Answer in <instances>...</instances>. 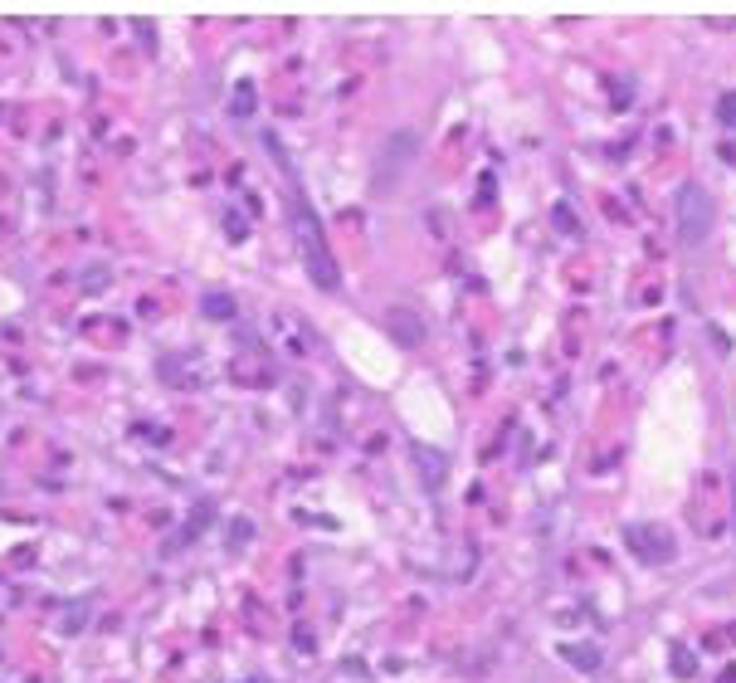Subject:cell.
<instances>
[{"instance_id": "cell-1", "label": "cell", "mask_w": 736, "mask_h": 683, "mask_svg": "<svg viewBox=\"0 0 736 683\" xmlns=\"http://www.w3.org/2000/svg\"><path fill=\"white\" fill-rule=\"evenodd\" d=\"M293 235H298V254H303L308 263V273H312V283L317 289H342V269H336V259H332V249H327V239H322V225H317V215H312V206L303 196H293Z\"/></svg>"}, {"instance_id": "cell-2", "label": "cell", "mask_w": 736, "mask_h": 683, "mask_svg": "<svg viewBox=\"0 0 736 683\" xmlns=\"http://www.w3.org/2000/svg\"><path fill=\"white\" fill-rule=\"evenodd\" d=\"M415 152H419L415 127L391 132V137L381 142V152H376V171H371V186H376V190H391V186L409 171V166H415Z\"/></svg>"}, {"instance_id": "cell-3", "label": "cell", "mask_w": 736, "mask_h": 683, "mask_svg": "<svg viewBox=\"0 0 736 683\" xmlns=\"http://www.w3.org/2000/svg\"><path fill=\"white\" fill-rule=\"evenodd\" d=\"M678 239L683 245H703V239L712 235V196L703 181H683L678 190Z\"/></svg>"}, {"instance_id": "cell-4", "label": "cell", "mask_w": 736, "mask_h": 683, "mask_svg": "<svg viewBox=\"0 0 736 683\" xmlns=\"http://www.w3.org/2000/svg\"><path fill=\"white\" fill-rule=\"evenodd\" d=\"M624 542H630V552L634 557H644V561H673L678 557V542H673V532H663V527L654 522H634V527H624Z\"/></svg>"}, {"instance_id": "cell-5", "label": "cell", "mask_w": 736, "mask_h": 683, "mask_svg": "<svg viewBox=\"0 0 736 683\" xmlns=\"http://www.w3.org/2000/svg\"><path fill=\"white\" fill-rule=\"evenodd\" d=\"M409 459H415L419 474H425V488H439L444 474H449V459H444V454H434L429 445H409Z\"/></svg>"}, {"instance_id": "cell-6", "label": "cell", "mask_w": 736, "mask_h": 683, "mask_svg": "<svg viewBox=\"0 0 736 683\" xmlns=\"http://www.w3.org/2000/svg\"><path fill=\"white\" fill-rule=\"evenodd\" d=\"M557 654L566 664H575L581 674H600V669H605V654H600L595 644H557Z\"/></svg>"}, {"instance_id": "cell-7", "label": "cell", "mask_w": 736, "mask_h": 683, "mask_svg": "<svg viewBox=\"0 0 736 683\" xmlns=\"http://www.w3.org/2000/svg\"><path fill=\"white\" fill-rule=\"evenodd\" d=\"M391 332H395V337H400L405 346L425 342V328H419V318H415V313H391Z\"/></svg>"}, {"instance_id": "cell-8", "label": "cell", "mask_w": 736, "mask_h": 683, "mask_svg": "<svg viewBox=\"0 0 736 683\" xmlns=\"http://www.w3.org/2000/svg\"><path fill=\"white\" fill-rule=\"evenodd\" d=\"M205 313H210V318H235V298H225V293H205Z\"/></svg>"}, {"instance_id": "cell-9", "label": "cell", "mask_w": 736, "mask_h": 683, "mask_svg": "<svg viewBox=\"0 0 736 683\" xmlns=\"http://www.w3.org/2000/svg\"><path fill=\"white\" fill-rule=\"evenodd\" d=\"M717 117L727 127H736V93H722V98H717Z\"/></svg>"}]
</instances>
